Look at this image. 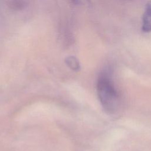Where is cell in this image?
I'll return each instance as SVG.
<instances>
[{"label": "cell", "mask_w": 151, "mask_h": 151, "mask_svg": "<svg viewBox=\"0 0 151 151\" xmlns=\"http://www.w3.org/2000/svg\"><path fill=\"white\" fill-rule=\"evenodd\" d=\"M142 30L144 33L151 32V1H149L145 5L142 15Z\"/></svg>", "instance_id": "7a4b0ae2"}, {"label": "cell", "mask_w": 151, "mask_h": 151, "mask_svg": "<svg viewBox=\"0 0 151 151\" xmlns=\"http://www.w3.org/2000/svg\"><path fill=\"white\" fill-rule=\"evenodd\" d=\"M73 2H76L77 1V0H71Z\"/></svg>", "instance_id": "277c9868"}, {"label": "cell", "mask_w": 151, "mask_h": 151, "mask_svg": "<svg viewBox=\"0 0 151 151\" xmlns=\"http://www.w3.org/2000/svg\"><path fill=\"white\" fill-rule=\"evenodd\" d=\"M97 92L102 107L107 113L114 114L118 111L120 104V95L109 69H105L100 73L97 81Z\"/></svg>", "instance_id": "6da1fadb"}, {"label": "cell", "mask_w": 151, "mask_h": 151, "mask_svg": "<svg viewBox=\"0 0 151 151\" xmlns=\"http://www.w3.org/2000/svg\"><path fill=\"white\" fill-rule=\"evenodd\" d=\"M67 65L72 70L77 71L80 68V64L77 59L73 56H69L65 58Z\"/></svg>", "instance_id": "3957f363"}]
</instances>
